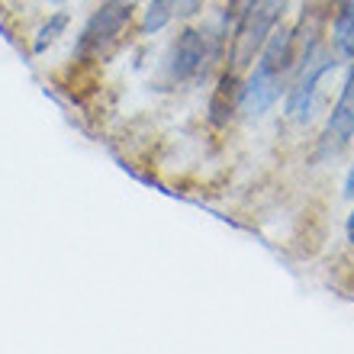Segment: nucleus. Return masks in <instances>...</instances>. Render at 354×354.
I'll return each mask as SVG.
<instances>
[{
  "label": "nucleus",
  "instance_id": "1",
  "mask_svg": "<svg viewBox=\"0 0 354 354\" xmlns=\"http://www.w3.org/2000/svg\"><path fill=\"white\" fill-rule=\"evenodd\" d=\"M290 58H293V32H290L287 26H274L261 48L258 68L252 71L248 84L242 87V110L245 113L261 116V113H268L270 106L277 103L280 81H283V71L290 68Z\"/></svg>",
  "mask_w": 354,
  "mask_h": 354
},
{
  "label": "nucleus",
  "instance_id": "2",
  "mask_svg": "<svg viewBox=\"0 0 354 354\" xmlns=\"http://www.w3.org/2000/svg\"><path fill=\"white\" fill-rule=\"evenodd\" d=\"M132 7H136V0H106V3L91 17V23L84 26L81 39H77V55L81 58L106 55V52L122 39L126 26H129Z\"/></svg>",
  "mask_w": 354,
  "mask_h": 354
},
{
  "label": "nucleus",
  "instance_id": "3",
  "mask_svg": "<svg viewBox=\"0 0 354 354\" xmlns=\"http://www.w3.org/2000/svg\"><path fill=\"white\" fill-rule=\"evenodd\" d=\"M332 68H335V62H332L326 52H309L306 55V62H303V75H299L297 87H293V93H290V103H287V110H290L293 120H299V122L313 120L319 81H322Z\"/></svg>",
  "mask_w": 354,
  "mask_h": 354
},
{
  "label": "nucleus",
  "instance_id": "4",
  "mask_svg": "<svg viewBox=\"0 0 354 354\" xmlns=\"http://www.w3.org/2000/svg\"><path fill=\"white\" fill-rule=\"evenodd\" d=\"M203 62H206V39L203 32L196 29H184L177 42L171 46V58H168V75L174 81H190L203 71Z\"/></svg>",
  "mask_w": 354,
  "mask_h": 354
},
{
  "label": "nucleus",
  "instance_id": "5",
  "mask_svg": "<svg viewBox=\"0 0 354 354\" xmlns=\"http://www.w3.org/2000/svg\"><path fill=\"white\" fill-rule=\"evenodd\" d=\"M354 136V65L345 77V87H342V97H338L335 110L328 116V126H326V149L328 151H338L345 149L348 142Z\"/></svg>",
  "mask_w": 354,
  "mask_h": 354
},
{
  "label": "nucleus",
  "instance_id": "6",
  "mask_svg": "<svg viewBox=\"0 0 354 354\" xmlns=\"http://www.w3.org/2000/svg\"><path fill=\"white\" fill-rule=\"evenodd\" d=\"M235 106H242V87H239V77L235 71H225L219 77V84H216L213 97H209V120L216 126H225V122L232 120Z\"/></svg>",
  "mask_w": 354,
  "mask_h": 354
},
{
  "label": "nucleus",
  "instance_id": "7",
  "mask_svg": "<svg viewBox=\"0 0 354 354\" xmlns=\"http://www.w3.org/2000/svg\"><path fill=\"white\" fill-rule=\"evenodd\" d=\"M335 46L342 55L354 58V0H338V10H335Z\"/></svg>",
  "mask_w": 354,
  "mask_h": 354
},
{
  "label": "nucleus",
  "instance_id": "8",
  "mask_svg": "<svg viewBox=\"0 0 354 354\" xmlns=\"http://www.w3.org/2000/svg\"><path fill=\"white\" fill-rule=\"evenodd\" d=\"M174 13H177V0H149L142 29H145V32H158L161 26H168V19L174 17Z\"/></svg>",
  "mask_w": 354,
  "mask_h": 354
},
{
  "label": "nucleus",
  "instance_id": "9",
  "mask_svg": "<svg viewBox=\"0 0 354 354\" xmlns=\"http://www.w3.org/2000/svg\"><path fill=\"white\" fill-rule=\"evenodd\" d=\"M65 26H68V17H65V13H55L46 26L39 29V36H36V42H32V48H36V52H46V46H52V42L65 32Z\"/></svg>",
  "mask_w": 354,
  "mask_h": 354
},
{
  "label": "nucleus",
  "instance_id": "10",
  "mask_svg": "<svg viewBox=\"0 0 354 354\" xmlns=\"http://www.w3.org/2000/svg\"><path fill=\"white\" fill-rule=\"evenodd\" d=\"M345 196H354V165L348 171V180H345Z\"/></svg>",
  "mask_w": 354,
  "mask_h": 354
},
{
  "label": "nucleus",
  "instance_id": "11",
  "mask_svg": "<svg viewBox=\"0 0 354 354\" xmlns=\"http://www.w3.org/2000/svg\"><path fill=\"white\" fill-rule=\"evenodd\" d=\"M348 242L354 245V209H351V216H348Z\"/></svg>",
  "mask_w": 354,
  "mask_h": 354
},
{
  "label": "nucleus",
  "instance_id": "12",
  "mask_svg": "<svg viewBox=\"0 0 354 354\" xmlns=\"http://www.w3.org/2000/svg\"><path fill=\"white\" fill-rule=\"evenodd\" d=\"M52 3H65V0H52Z\"/></svg>",
  "mask_w": 354,
  "mask_h": 354
}]
</instances>
